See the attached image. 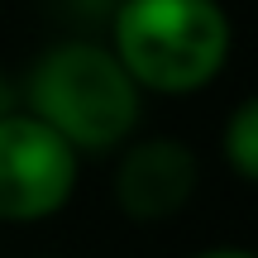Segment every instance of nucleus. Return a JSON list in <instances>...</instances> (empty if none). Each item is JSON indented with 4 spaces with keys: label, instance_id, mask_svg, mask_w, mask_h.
<instances>
[{
    "label": "nucleus",
    "instance_id": "nucleus-1",
    "mask_svg": "<svg viewBox=\"0 0 258 258\" xmlns=\"http://www.w3.org/2000/svg\"><path fill=\"white\" fill-rule=\"evenodd\" d=\"M19 105L43 120L77 158L120 153L144 120V91L96 38L48 43L19 86Z\"/></svg>",
    "mask_w": 258,
    "mask_h": 258
},
{
    "label": "nucleus",
    "instance_id": "nucleus-2",
    "mask_svg": "<svg viewBox=\"0 0 258 258\" xmlns=\"http://www.w3.org/2000/svg\"><path fill=\"white\" fill-rule=\"evenodd\" d=\"M110 48L144 96H196L230 67L234 24L220 0H115Z\"/></svg>",
    "mask_w": 258,
    "mask_h": 258
},
{
    "label": "nucleus",
    "instance_id": "nucleus-3",
    "mask_svg": "<svg viewBox=\"0 0 258 258\" xmlns=\"http://www.w3.org/2000/svg\"><path fill=\"white\" fill-rule=\"evenodd\" d=\"M82 158L43 120L15 105L0 115V225H38L77 196Z\"/></svg>",
    "mask_w": 258,
    "mask_h": 258
},
{
    "label": "nucleus",
    "instance_id": "nucleus-4",
    "mask_svg": "<svg viewBox=\"0 0 258 258\" xmlns=\"http://www.w3.org/2000/svg\"><path fill=\"white\" fill-rule=\"evenodd\" d=\"M201 186V163L191 144L167 134H144L129 139L115 163V206L134 225H163L191 206Z\"/></svg>",
    "mask_w": 258,
    "mask_h": 258
},
{
    "label": "nucleus",
    "instance_id": "nucleus-5",
    "mask_svg": "<svg viewBox=\"0 0 258 258\" xmlns=\"http://www.w3.org/2000/svg\"><path fill=\"white\" fill-rule=\"evenodd\" d=\"M220 158L239 182H258V101L244 96L220 129Z\"/></svg>",
    "mask_w": 258,
    "mask_h": 258
},
{
    "label": "nucleus",
    "instance_id": "nucleus-6",
    "mask_svg": "<svg viewBox=\"0 0 258 258\" xmlns=\"http://www.w3.org/2000/svg\"><path fill=\"white\" fill-rule=\"evenodd\" d=\"M191 258H253V249H239V244H215V249H201Z\"/></svg>",
    "mask_w": 258,
    "mask_h": 258
}]
</instances>
